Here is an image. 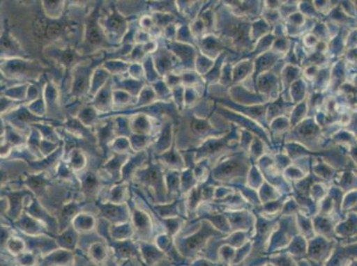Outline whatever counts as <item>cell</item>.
Returning <instances> with one entry per match:
<instances>
[{
    "mask_svg": "<svg viewBox=\"0 0 357 266\" xmlns=\"http://www.w3.org/2000/svg\"><path fill=\"white\" fill-rule=\"evenodd\" d=\"M87 37H89L91 43L96 44L102 41V34H100L99 29L95 24L89 26Z\"/></svg>",
    "mask_w": 357,
    "mask_h": 266,
    "instance_id": "obj_1",
    "label": "cell"
},
{
    "mask_svg": "<svg viewBox=\"0 0 357 266\" xmlns=\"http://www.w3.org/2000/svg\"><path fill=\"white\" fill-rule=\"evenodd\" d=\"M123 25H124V22H123L122 19H120L119 16H115L110 21V26H112L113 30H122Z\"/></svg>",
    "mask_w": 357,
    "mask_h": 266,
    "instance_id": "obj_2",
    "label": "cell"
}]
</instances>
